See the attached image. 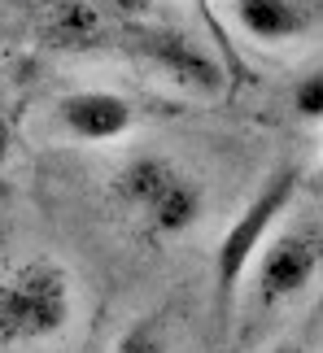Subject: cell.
I'll use <instances>...</instances> for the list:
<instances>
[{
  "label": "cell",
  "instance_id": "4fadbf2b",
  "mask_svg": "<svg viewBox=\"0 0 323 353\" xmlns=\"http://www.w3.org/2000/svg\"><path fill=\"white\" fill-rule=\"evenodd\" d=\"M319 174H323V161H319Z\"/></svg>",
  "mask_w": 323,
  "mask_h": 353
},
{
  "label": "cell",
  "instance_id": "277c9868",
  "mask_svg": "<svg viewBox=\"0 0 323 353\" xmlns=\"http://www.w3.org/2000/svg\"><path fill=\"white\" fill-rule=\"evenodd\" d=\"M323 270V227L293 223L284 232H271L262 253L249 266V301L258 314L280 310L311 288Z\"/></svg>",
  "mask_w": 323,
  "mask_h": 353
},
{
  "label": "cell",
  "instance_id": "52a82bcc",
  "mask_svg": "<svg viewBox=\"0 0 323 353\" xmlns=\"http://www.w3.org/2000/svg\"><path fill=\"white\" fill-rule=\"evenodd\" d=\"M232 22L262 48H288L319 26V9L302 0H236Z\"/></svg>",
  "mask_w": 323,
  "mask_h": 353
},
{
  "label": "cell",
  "instance_id": "7a4b0ae2",
  "mask_svg": "<svg viewBox=\"0 0 323 353\" xmlns=\"http://www.w3.org/2000/svg\"><path fill=\"white\" fill-rule=\"evenodd\" d=\"M114 201L136 219L153 240L188 236L206 219V188L184 174L170 157L140 153L114 174Z\"/></svg>",
  "mask_w": 323,
  "mask_h": 353
},
{
  "label": "cell",
  "instance_id": "8fae6325",
  "mask_svg": "<svg viewBox=\"0 0 323 353\" xmlns=\"http://www.w3.org/2000/svg\"><path fill=\"white\" fill-rule=\"evenodd\" d=\"M9 153H13V127H9L5 110H0V170L9 166Z\"/></svg>",
  "mask_w": 323,
  "mask_h": 353
},
{
  "label": "cell",
  "instance_id": "9c48e42d",
  "mask_svg": "<svg viewBox=\"0 0 323 353\" xmlns=\"http://www.w3.org/2000/svg\"><path fill=\"white\" fill-rule=\"evenodd\" d=\"M110 353H175V349H170V332H166L162 319H136L114 341Z\"/></svg>",
  "mask_w": 323,
  "mask_h": 353
},
{
  "label": "cell",
  "instance_id": "3957f363",
  "mask_svg": "<svg viewBox=\"0 0 323 353\" xmlns=\"http://www.w3.org/2000/svg\"><path fill=\"white\" fill-rule=\"evenodd\" d=\"M75 279L52 257H31L0 279V345H44L70 332Z\"/></svg>",
  "mask_w": 323,
  "mask_h": 353
},
{
  "label": "cell",
  "instance_id": "5b68a950",
  "mask_svg": "<svg viewBox=\"0 0 323 353\" xmlns=\"http://www.w3.org/2000/svg\"><path fill=\"white\" fill-rule=\"evenodd\" d=\"M118 48L127 57H136L140 65H149L153 74H162L166 83L197 92V97H214L223 88V65L214 61V52L206 44H197L193 35L175 31L162 22H127L118 31Z\"/></svg>",
  "mask_w": 323,
  "mask_h": 353
},
{
  "label": "cell",
  "instance_id": "ba28073f",
  "mask_svg": "<svg viewBox=\"0 0 323 353\" xmlns=\"http://www.w3.org/2000/svg\"><path fill=\"white\" fill-rule=\"evenodd\" d=\"M110 18H114L110 5H52L44 13L39 35H44L48 48L88 52V48H101V39L110 35Z\"/></svg>",
  "mask_w": 323,
  "mask_h": 353
},
{
  "label": "cell",
  "instance_id": "8992f818",
  "mask_svg": "<svg viewBox=\"0 0 323 353\" xmlns=\"http://www.w3.org/2000/svg\"><path fill=\"white\" fill-rule=\"evenodd\" d=\"M57 127L79 144H118L136 127V105L110 88H79L52 105Z\"/></svg>",
  "mask_w": 323,
  "mask_h": 353
},
{
  "label": "cell",
  "instance_id": "6da1fadb",
  "mask_svg": "<svg viewBox=\"0 0 323 353\" xmlns=\"http://www.w3.org/2000/svg\"><path fill=\"white\" fill-rule=\"evenodd\" d=\"M302 188V174L297 166H280L262 179V188L249 196V205L232 219V227L219 236L214 244V270H210V310H214V332L227 336L232 332V319H236V301H240V288L249 279V266L253 257L262 253V244L271 240L275 223L288 214L293 196Z\"/></svg>",
  "mask_w": 323,
  "mask_h": 353
},
{
  "label": "cell",
  "instance_id": "30bf717a",
  "mask_svg": "<svg viewBox=\"0 0 323 353\" xmlns=\"http://www.w3.org/2000/svg\"><path fill=\"white\" fill-rule=\"evenodd\" d=\"M293 114L311 118V122H323V65L306 70L297 83H293Z\"/></svg>",
  "mask_w": 323,
  "mask_h": 353
},
{
  "label": "cell",
  "instance_id": "7c38bea8",
  "mask_svg": "<svg viewBox=\"0 0 323 353\" xmlns=\"http://www.w3.org/2000/svg\"><path fill=\"white\" fill-rule=\"evenodd\" d=\"M266 353H311L306 345H297V341H280V345H271Z\"/></svg>",
  "mask_w": 323,
  "mask_h": 353
}]
</instances>
